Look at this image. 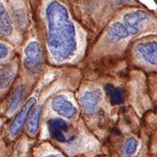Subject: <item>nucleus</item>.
<instances>
[{
  "label": "nucleus",
  "instance_id": "obj_5",
  "mask_svg": "<svg viewBox=\"0 0 157 157\" xmlns=\"http://www.w3.org/2000/svg\"><path fill=\"white\" fill-rule=\"evenodd\" d=\"M30 81L28 79H17L6 97L4 115L9 121L21 108L30 94Z\"/></svg>",
  "mask_w": 157,
  "mask_h": 157
},
{
  "label": "nucleus",
  "instance_id": "obj_13",
  "mask_svg": "<svg viewBox=\"0 0 157 157\" xmlns=\"http://www.w3.org/2000/svg\"><path fill=\"white\" fill-rule=\"evenodd\" d=\"M31 157H67L50 141H42L33 147Z\"/></svg>",
  "mask_w": 157,
  "mask_h": 157
},
{
  "label": "nucleus",
  "instance_id": "obj_6",
  "mask_svg": "<svg viewBox=\"0 0 157 157\" xmlns=\"http://www.w3.org/2000/svg\"><path fill=\"white\" fill-rule=\"evenodd\" d=\"M20 60L15 57L10 62L0 65V101L6 99L14 86L19 73Z\"/></svg>",
  "mask_w": 157,
  "mask_h": 157
},
{
  "label": "nucleus",
  "instance_id": "obj_10",
  "mask_svg": "<svg viewBox=\"0 0 157 157\" xmlns=\"http://www.w3.org/2000/svg\"><path fill=\"white\" fill-rule=\"evenodd\" d=\"M0 39L11 43V45H17L13 21L2 2H0Z\"/></svg>",
  "mask_w": 157,
  "mask_h": 157
},
{
  "label": "nucleus",
  "instance_id": "obj_4",
  "mask_svg": "<svg viewBox=\"0 0 157 157\" xmlns=\"http://www.w3.org/2000/svg\"><path fill=\"white\" fill-rule=\"evenodd\" d=\"M131 58L135 65L147 69H156V39H141L131 47Z\"/></svg>",
  "mask_w": 157,
  "mask_h": 157
},
{
  "label": "nucleus",
  "instance_id": "obj_12",
  "mask_svg": "<svg viewBox=\"0 0 157 157\" xmlns=\"http://www.w3.org/2000/svg\"><path fill=\"white\" fill-rule=\"evenodd\" d=\"M148 18V14L143 11H135L127 13L123 17V23L133 35L140 33L141 23Z\"/></svg>",
  "mask_w": 157,
  "mask_h": 157
},
{
  "label": "nucleus",
  "instance_id": "obj_16",
  "mask_svg": "<svg viewBox=\"0 0 157 157\" xmlns=\"http://www.w3.org/2000/svg\"><path fill=\"white\" fill-rule=\"evenodd\" d=\"M95 157H116L114 155H113L111 153H108V154H105V155H97Z\"/></svg>",
  "mask_w": 157,
  "mask_h": 157
},
{
  "label": "nucleus",
  "instance_id": "obj_8",
  "mask_svg": "<svg viewBox=\"0 0 157 157\" xmlns=\"http://www.w3.org/2000/svg\"><path fill=\"white\" fill-rule=\"evenodd\" d=\"M51 100V108L58 115V117L70 121L77 119L78 114V107L66 94H57L52 97Z\"/></svg>",
  "mask_w": 157,
  "mask_h": 157
},
{
  "label": "nucleus",
  "instance_id": "obj_14",
  "mask_svg": "<svg viewBox=\"0 0 157 157\" xmlns=\"http://www.w3.org/2000/svg\"><path fill=\"white\" fill-rule=\"evenodd\" d=\"M105 92L108 100L113 105H119L122 103L126 98V93L121 87L115 86L112 84L105 86Z\"/></svg>",
  "mask_w": 157,
  "mask_h": 157
},
{
  "label": "nucleus",
  "instance_id": "obj_9",
  "mask_svg": "<svg viewBox=\"0 0 157 157\" xmlns=\"http://www.w3.org/2000/svg\"><path fill=\"white\" fill-rule=\"evenodd\" d=\"M103 101V92L100 88H88L82 92L79 96V106L83 112L93 116L99 111Z\"/></svg>",
  "mask_w": 157,
  "mask_h": 157
},
{
  "label": "nucleus",
  "instance_id": "obj_11",
  "mask_svg": "<svg viewBox=\"0 0 157 157\" xmlns=\"http://www.w3.org/2000/svg\"><path fill=\"white\" fill-rule=\"evenodd\" d=\"M129 36H134L129 29L125 25L124 23L115 22L112 24L107 30L105 35V45L107 46H116L120 42L128 38Z\"/></svg>",
  "mask_w": 157,
  "mask_h": 157
},
{
  "label": "nucleus",
  "instance_id": "obj_3",
  "mask_svg": "<svg viewBox=\"0 0 157 157\" xmlns=\"http://www.w3.org/2000/svg\"><path fill=\"white\" fill-rule=\"evenodd\" d=\"M20 63L29 80L39 78L45 63V52L42 44L36 39L30 40L24 46Z\"/></svg>",
  "mask_w": 157,
  "mask_h": 157
},
{
  "label": "nucleus",
  "instance_id": "obj_17",
  "mask_svg": "<svg viewBox=\"0 0 157 157\" xmlns=\"http://www.w3.org/2000/svg\"></svg>",
  "mask_w": 157,
  "mask_h": 157
},
{
  "label": "nucleus",
  "instance_id": "obj_2",
  "mask_svg": "<svg viewBox=\"0 0 157 157\" xmlns=\"http://www.w3.org/2000/svg\"><path fill=\"white\" fill-rule=\"evenodd\" d=\"M45 126L48 141L67 157H95L110 153L85 124L57 116L46 120Z\"/></svg>",
  "mask_w": 157,
  "mask_h": 157
},
{
  "label": "nucleus",
  "instance_id": "obj_1",
  "mask_svg": "<svg viewBox=\"0 0 157 157\" xmlns=\"http://www.w3.org/2000/svg\"><path fill=\"white\" fill-rule=\"evenodd\" d=\"M46 58L52 65H73L84 55L85 45L78 37L67 7L53 0L45 9Z\"/></svg>",
  "mask_w": 157,
  "mask_h": 157
},
{
  "label": "nucleus",
  "instance_id": "obj_15",
  "mask_svg": "<svg viewBox=\"0 0 157 157\" xmlns=\"http://www.w3.org/2000/svg\"><path fill=\"white\" fill-rule=\"evenodd\" d=\"M14 45L0 39V65L6 64L15 58Z\"/></svg>",
  "mask_w": 157,
  "mask_h": 157
},
{
  "label": "nucleus",
  "instance_id": "obj_7",
  "mask_svg": "<svg viewBox=\"0 0 157 157\" xmlns=\"http://www.w3.org/2000/svg\"><path fill=\"white\" fill-rule=\"evenodd\" d=\"M116 157H138L141 150V140L135 134H128L121 137L113 144Z\"/></svg>",
  "mask_w": 157,
  "mask_h": 157
}]
</instances>
